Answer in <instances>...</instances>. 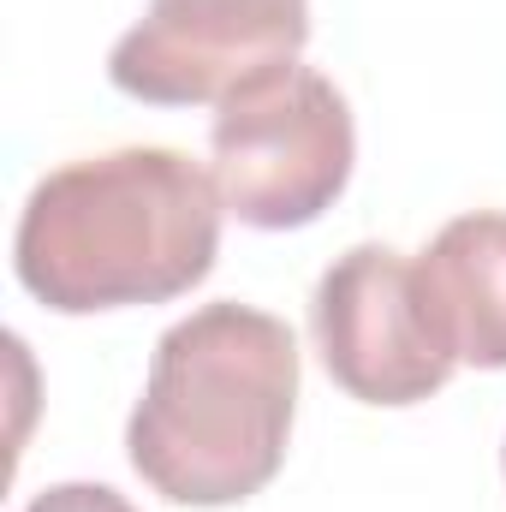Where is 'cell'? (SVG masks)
Returning <instances> with one entry per match:
<instances>
[{
    "instance_id": "8992f818",
    "label": "cell",
    "mask_w": 506,
    "mask_h": 512,
    "mask_svg": "<svg viewBox=\"0 0 506 512\" xmlns=\"http://www.w3.org/2000/svg\"><path fill=\"white\" fill-rule=\"evenodd\" d=\"M417 262L423 304L447 352L471 370H506V215L477 209L447 221Z\"/></svg>"
},
{
    "instance_id": "7a4b0ae2",
    "label": "cell",
    "mask_w": 506,
    "mask_h": 512,
    "mask_svg": "<svg viewBox=\"0 0 506 512\" xmlns=\"http://www.w3.org/2000/svg\"><path fill=\"white\" fill-rule=\"evenodd\" d=\"M298 340L256 304H203L155 340L126 423L131 471L173 507H239L286 465Z\"/></svg>"
},
{
    "instance_id": "5b68a950",
    "label": "cell",
    "mask_w": 506,
    "mask_h": 512,
    "mask_svg": "<svg viewBox=\"0 0 506 512\" xmlns=\"http://www.w3.org/2000/svg\"><path fill=\"white\" fill-rule=\"evenodd\" d=\"M310 328L328 376L364 405H417L459 370L423 304L417 262L393 245H352L334 256L316 280Z\"/></svg>"
},
{
    "instance_id": "ba28073f",
    "label": "cell",
    "mask_w": 506,
    "mask_h": 512,
    "mask_svg": "<svg viewBox=\"0 0 506 512\" xmlns=\"http://www.w3.org/2000/svg\"><path fill=\"white\" fill-rule=\"evenodd\" d=\"M501 465H506V447H501Z\"/></svg>"
},
{
    "instance_id": "277c9868",
    "label": "cell",
    "mask_w": 506,
    "mask_h": 512,
    "mask_svg": "<svg viewBox=\"0 0 506 512\" xmlns=\"http://www.w3.org/2000/svg\"><path fill=\"white\" fill-rule=\"evenodd\" d=\"M310 0H149L108 54L114 90L149 108H221L239 84L298 60Z\"/></svg>"
},
{
    "instance_id": "6da1fadb",
    "label": "cell",
    "mask_w": 506,
    "mask_h": 512,
    "mask_svg": "<svg viewBox=\"0 0 506 512\" xmlns=\"http://www.w3.org/2000/svg\"><path fill=\"white\" fill-rule=\"evenodd\" d=\"M221 185L179 149L131 143L54 167L12 239L24 292L60 316L167 304L221 256Z\"/></svg>"
},
{
    "instance_id": "52a82bcc",
    "label": "cell",
    "mask_w": 506,
    "mask_h": 512,
    "mask_svg": "<svg viewBox=\"0 0 506 512\" xmlns=\"http://www.w3.org/2000/svg\"><path fill=\"white\" fill-rule=\"evenodd\" d=\"M24 512H137V507H131L120 489H108V483H54V489H42Z\"/></svg>"
},
{
    "instance_id": "3957f363",
    "label": "cell",
    "mask_w": 506,
    "mask_h": 512,
    "mask_svg": "<svg viewBox=\"0 0 506 512\" xmlns=\"http://www.w3.org/2000/svg\"><path fill=\"white\" fill-rule=\"evenodd\" d=\"M209 149L227 215L262 233H286L334 209L358 161V131L334 78L286 60L215 108Z\"/></svg>"
}]
</instances>
